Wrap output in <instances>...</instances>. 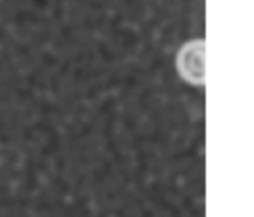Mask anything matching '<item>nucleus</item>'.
<instances>
[{
	"label": "nucleus",
	"mask_w": 254,
	"mask_h": 217,
	"mask_svg": "<svg viewBox=\"0 0 254 217\" xmlns=\"http://www.w3.org/2000/svg\"><path fill=\"white\" fill-rule=\"evenodd\" d=\"M205 42L204 39H193L186 42L177 52L176 69L179 76L192 86L205 85Z\"/></svg>",
	"instance_id": "nucleus-1"
}]
</instances>
